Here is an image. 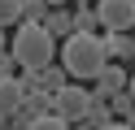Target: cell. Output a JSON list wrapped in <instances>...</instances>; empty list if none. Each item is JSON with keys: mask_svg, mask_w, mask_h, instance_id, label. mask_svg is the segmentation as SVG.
Instances as JSON below:
<instances>
[{"mask_svg": "<svg viewBox=\"0 0 135 130\" xmlns=\"http://www.w3.org/2000/svg\"><path fill=\"white\" fill-rule=\"evenodd\" d=\"M0 126H9V117H4V113H0Z\"/></svg>", "mask_w": 135, "mask_h": 130, "instance_id": "ac0fdd59", "label": "cell"}, {"mask_svg": "<svg viewBox=\"0 0 135 130\" xmlns=\"http://www.w3.org/2000/svg\"><path fill=\"white\" fill-rule=\"evenodd\" d=\"M48 0H22V22H44L48 17Z\"/></svg>", "mask_w": 135, "mask_h": 130, "instance_id": "4fadbf2b", "label": "cell"}, {"mask_svg": "<svg viewBox=\"0 0 135 130\" xmlns=\"http://www.w3.org/2000/svg\"><path fill=\"white\" fill-rule=\"evenodd\" d=\"M44 26H48V30L57 35V39H65V35L74 30V13H70V9H65V4H57V9H48V17H44Z\"/></svg>", "mask_w": 135, "mask_h": 130, "instance_id": "ba28073f", "label": "cell"}, {"mask_svg": "<svg viewBox=\"0 0 135 130\" xmlns=\"http://www.w3.org/2000/svg\"><path fill=\"white\" fill-rule=\"evenodd\" d=\"M126 78H131V74H126V65H122V61H113V56H109V61H105V69L96 74V82L105 87L109 95H113V91H122V87H126Z\"/></svg>", "mask_w": 135, "mask_h": 130, "instance_id": "52a82bcc", "label": "cell"}, {"mask_svg": "<svg viewBox=\"0 0 135 130\" xmlns=\"http://www.w3.org/2000/svg\"><path fill=\"white\" fill-rule=\"evenodd\" d=\"M100 30H131L135 26V0H100Z\"/></svg>", "mask_w": 135, "mask_h": 130, "instance_id": "277c9868", "label": "cell"}, {"mask_svg": "<svg viewBox=\"0 0 135 130\" xmlns=\"http://www.w3.org/2000/svg\"><path fill=\"white\" fill-rule=\"evenodd\" d=\"M13 69H18V56L9 48H0V74H13Z\"/></svg>", "mask_w": 135, "mask_h": 130, "instance_id": "5bb4252c", "label": "cell"}, {"mask_svg": "<svg viewBox=\"0 0 135 130\" xmlns=\"http://www.w3.org/2000/svg\"><path fill=\"white\" fill-rule=\"evenodd\" d=\"M0 48H9V43H4V26H0Z\"/></svg>", "mask_w": 135, "mask_h": 130, "instance_id": "2e32d148", "label": "cell"}, {"mask_svg": "<svg viewBox=\"0 0 135 130\" xmlns=\"http://www.w3.org/2000/svg\"><path fill=\"white\" fill-rule=\"evenodd\" d=\"M48 4H52V9H57V4H70V0H48Z\"/></svg>", "mask_w": 135, "mask_h": 130, "instance_id": "e0dca14e", "label": "cell"}, {"mask_svg": "<svg viewBox=\"0 0 135 130\" xmlns=\"http://www.w3.org/2000/svg\"><path fill=\"white\" fill-rule=\"evenodd\" d=\"M70 82V74H65V65H57V61H48L44 69H39V87L44 91H57V87H65Z\"/></svg>", "mask_w": 135, "mask_h": 130, "instance_id": "30bf717a", "label": "cell"}, {"mask_svg": "<svg viewBox=\"0 0 135 130\" xmlns=\"http://www.w3.org/2000/svg\"><path fill=\"white\" fill-rule=\"evenodd\" d=\"M57 56H61V65H65L70 78H96L105 69V61H109L105 35L100 30H70L57 43Z\"/></svg>", "mask_w": 135, "mask_h": 130, "instance_id": "6da1fadb", "label": "cell"}, {"mask_svg": "<svg viewBox=\"0 0 135 130\" xmlns=\"http://www.w3.org/2000/svg\"><path fill=\"white\" fill-rule=\"evenodd\" d=\"M70 4H74V0H70Z\"/></svg>", "mask_w": 135, "mask_h": 130, "instance_id": "d6986e66", "label": "cell"}, {"mask_svg": "<svg viewBox=\"0 0 135 130\" xmlns=\"http://www.w3.org/2000/svg\"><path fill=\"white\" fill-rule=\"evenodd\" d=\"M87 104H91V91H83L79 82H65V87L52 91V108L61 113L70 126H79V121L87 117Z\"/></svg>", "mask_w": 135, "mask_h": 130, "instance_id": "3957f363", "label": "cell"}, {"mask_svg": "<svg viewBox=\"0 0 135 130\" xmlns=\"http://www.w3.org/2000/svg\"><path fill=\"white\" fill-rule=\"evenodd\" d=\"M22 100H26V87H22V78L0 74V113H4V117H13V113L22 108Z\"/></svg>", "mask_w": 135, "mask_h": 130, "instance_id": "5b68a950", "label": "cell"}, {"mask_svg": "<svg viewBox=\"0 0 135 130\" xmlns=\"http://www.w3.org/2000/svg\"><path fill=\"white\" fill-rule=\"evenodd\" d=\"M57 43L61 39L44 22H18V35H13L9 52L18 56V69H44L48 61H57Z\"/></svg>", "mask_w": 135, "mask_h": 130, "instance_id": "7a4b0ae2", "label": "cell"}, {"mask_svg": "<svg viewBox=\"0 0 135 130\" xmlns=\"http://www.w3.org/2000/svg\"><path fill=\"white\" fill-rule=\"evenodd\" d=\"M126 91H131V95H135V74H131V78H126Z\"/></svg>", "mask_w": 135, "mask_h": 130, "instance_id": "9a60e30c", "label": "cell"}, {"mask_svg": "<svg viewBox=\"0 0 135 130\" xmlns=\"http://www.w3.org/2000/svg\"><path fill=\"white\" fill-rule=\"evenodd\" d=\"M31 130H70V121H65L57 108H48V113H39V117H35V126H31Z\"/></svg>", "mask_w": 135, "mask_h": 130, "instance_id": "8fae6325", "label": "cell"}, {"mask_svg": "<svg viewBox=\"0 0 135 130\" xmlns=\"http://www.w3.org/2000/svg\"><path fill=\"white\" fill-rule=\"evenodd\" d=\"M18 22H22V0H0V26L9 30Z\"/></svg>", "mask_w": 135, "mask_h": 130, "instance_id": "7c38bea8", "label": "cell"}, {"mask_svg": "<svg viewBox=\"0 0 135 130\" xmlns=\"http://www.w3.org/2000/svg\"><path fill=\"white\" fill-rule=\"evenodd\" d=\"M105 52L113 61H135V39L131 30H105Z\"/></svg>", "mask_w": 135, "mask_h": 130, "instance_id": "8992f818", "label": "cell"}, {"mask_svg": "<svg viewBox=\"0 0 135 130\" xmlns=\"http://www.w3.org/2000/svg\"><path fill=\"white\" fill-rule=\"evenodd\" d=\"M74 30H100V13L87 0H74Z\"/></svg>", "mask_w": 135, "mask_h": 130, "instance_id": "9c48e42d", "label": "cell"}]
</instances>
